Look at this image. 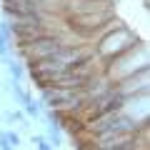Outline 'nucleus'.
Listing matches in <instances>:
<instances>
[{
  "label": "nucleus",
  "mask_w": 150,
  "mask_h": 150,
  "mask_svg": "<svg viewBox=\"0 0 150 150\" xmlns=\"http://www.w3.org/2000/svg\"><path fill=\"white\" fill-rule=\"evenodd\" d=\"M140 70H148V48L143 43H138L128 53H123L115 60H110L105 65V78L110 83H118L123 78H130V75L140 73Z\"/></svg>",
  "instance_id": "obj_1"
},
{
  "label": "nucleus",
  "mask_w": 150,
  "mask_h": 150,
  "mask_svg": "<svg viewBox=\"0 0 150 150\" xmlns=\"http://www.w3.org/2000/svg\"><path fill=\"white\" fill-rule=\"evenodd\" d=\"M135 45H138L135 33H130L123 25H118V28H112V30H108L105 35H100V40L95 45V55H98V60H103V65H108L110 60H115L118 55L128 53Z\"/></svg>",
  "instance_id": "obj_2"
},
{
  "label": "nucleus",
  "mask_w": 150,
  "mask_h": 150,
  "mask_svg": "<svg viewBox=\"0 0 150 150\" xmlns=\"http://www.w3.org/2000/svg\"><path fill=\"white\" fill-rule=\"evenodd\" d=\"M5 68H8V75H10V80L20 83L23 78H25V65H23L20 60H15V58L5 60Z\"/></svg>",
  "instance_id": "obj_3"
},
{
  "label": "nucleus",
  "mask_w": 150,
  "mask_h": 150,
  "mask_svg": "<svg viewBox=\"0 0 150 150\" xmlns=\"http://www.w3.org/2000/svg\"><path fill=\"white\" fill-rule=\"evenodd\" d=\"M25 112L28 115H30V118H40V115H43V105H40V100H28L25 103Z\"/></svg>",
  "instance_id": "obj_4"
},
{
  "label": "nucleus",
  "mask_w": 150,
  "mask_h": 150,
  "mask_svg": "<svg viewBox=\"0 0 150 150\" xmlns=\"http://www.w3.org/2000/svg\"><path fill=\"white\" fill-rule=\"evenodd\" d=\"M33 145H38V150H53V145L45 140V135H33Z\"/></svg>",
  "instance_id": "obj_5"
},
{
  "label": "nucleus",
  "mask_w": 150,
  "mask_h": 150,
  "mask_svg": "<svg viewBox=\"0 0 150 150\" xmlns=\"http://www.w3.org/2000/svg\"><path fill=\"white\" fill-rule=\"evenodd\" d=\"M5 135H8V140H10V145L18 150V145H20V135H18L15 130H5Z\"/></svg>",
  "instance_id": "obj_6"
},
{
  "label": "nucleus",
  "mask_w": 150,
  "mask_h": 150,
  "mask_svg": "<svg viewBox=\"0 0 150 150\" xmlns=\"http://www.w3.org/2000/svg\"><path fill=\"white\" fill-rule=\"evenodd\" d=\"M0 150H15L10 145V140H8V135H5V130H3V133H0Z\"/></svg>",
  "instance_id": "obj_7"
}]
</instances>
